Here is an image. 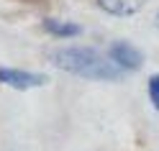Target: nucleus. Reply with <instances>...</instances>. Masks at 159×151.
Returning <instances> with one entry per match:
<instances>
[{"label":"nucleus","mask_w":159,"mask_h":151,"mask_svg":"<svg viewBox=\"0 0 159 151\" xmlns=\"http://www.w3.org/2000/svg\"><path fill=\"white\" fill-rule=\"evenodd\" d=\"M49 62L57 69H64L67 74L82 77V79H95V82H116L121 79V69H116L108 56L95 51L90 46H67L57 49L49 54Z\"/></svg>","instance_id":"1"},{"label":"nucleus","mask_w":159,"mask_h":151,"mask_svg":"<svg viewBox=\"0 0 159 151\" xmlns=\"http://www.w3.org/2000/svg\"><path fill=\"white\" fill-rule=\"evenodd\" d=\"M108 62L121 72H136L144 64V54L128 41H113L108 46Z\"/></svg>","instance_id":"2"},{"label":"nucleus","mask_w":159,"mask_h":151,"mask_svg":"<svg viewBox=\"0 0 159 151\" xmlns=\"http://www.w3.org/2000/svg\"><path fill=\"white\" fill-rule=\"evenodd\" d=\"M0 82L13 90H34L46 85V74L31 72V69H18V67H0Z\"/></svg>","instance_id":"3"},{"label":"nucleus","mask_w":159,"mask_h":151,"mask_svg":"<svg viewBox=\"0 0 159 151\" xmlns=\"http://www.w3.org/2000/svg\"><path fill=\"white\" fill-rule=\"evenodd\" d=\"M146 5V0H98V8L113 18H131Z\"/></svg>","instance_id":"4"},{"label":"nucleus","mask_w":159,"mask_h":151,"mask_svg":"<svg viewBox=\"0 0 159 151\" xmlns=\"http://www.w3.org/2000/svg\"><path fill=\"white\" fill-rule=\"evenodd\" d=\"M41 28L46 33H52L57 38H75L82 33V26L80 23H72V21H59V18H44L41 21Z\"/></svg>","instance_id":"5"},{"label":"nucleus","mask_w":159,"mask_h":151,"mask_svg":"<svg viewBox=\"0 0 159 151\" xmlns=\"http://www.w3.org/2000/svg\"><path fill=\"white\" fill-rule=\"evenodd\" d=\"M149 100H152L154 110H159V74L149 77Z\"/></svg>","instance_id":"6"},{"label":"nucleus","mask_w":159,"mask_h":151,"mask_svg":"<svg viewBox=\"0 0 159 151\" xmlns=\"http://www.w3.org/2000/svg\"><path fill=\"white\" fill-rule=\"evenodd\" d=\"M154 26H157V28H159V13H157V16H154Z\"/></svg>","instance_id":"7"}]
</instances>
